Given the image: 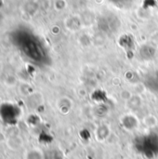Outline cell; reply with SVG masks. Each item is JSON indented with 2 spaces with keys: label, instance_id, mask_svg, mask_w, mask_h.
<instances>
[{
  "label": "cell",
  "instance_id": "obj_1",
  "mask_svg": "<svg viewBox=\"0 0 158 159\" xmlns=\"http://www.w3.org/2000/svg\"><path fill=\"white\" fill-rule=\"evenodd\" d=\"M13 44L21 54L34 63L44 64L47 60V54L41 42L32 34L26 31H18L12 35Z\"/></svg>",
  "mask_w": 158,
  "mask_h": 159
},
{
  "label": "cell",
  "instance_id": "obj_2",
  "mask_svg": "<svg viewBox=\"0 0 158 159\" xmlns=\"http://www.w3.org/2000/svg\"><path fill=\"white\" fill-rule=\"evenodd\" d=\"M135 150L148 159L158 157V133L148 132L138 136L134 140Z\"/></svg>",
  "mask_w": 158,
  "mask_h": 159
},
{
  "label": "cell",
  "instance_id": "obj_3",
  "mask_svg": "<svg viewBox=\"0 0 158 159\" xmlns=\"http://www.w3.org/2000/svg\"><path fill=\"white\" fill-rule=\"evenodd\" d=\"M20 116V108L13 102H4L0 105V117L9 125H14L18 122Z\"/></svg>",
  "mask_w": 158,
  "mask_h": 159
},
{
  "label": "cell",
  "instance_id": "obj_4",
  "mask_svg": "<svg viewBox=\"0 0 158 159\" xmlns=\"http://www.w3.org/2000/svg\"><path fill=\"white\" fill-rule=\"evenodd\" d=\"M145 84L149 89L154 92H158V72H155L148 75L145 79Z\"/></svg>",
  "mask_w": 158,
  "mask_h": 159
},
{
  "label": "cell",
  "instance_id": "obj_5",
  "mask_svg": "<svg viewBox=\"0 0 158 159\" xmlns=\"http://www.w3.org/2000/svg\"><path fill=\"white\" fill-rule=\"evenodd\" d=\"M140 53L143 60H152L156 55V49L151 46H144L141 48Z\"/></svg>",
  "mask_w": 158,
  "mask_h": 159
},
{
  "label": "cell",
  "instance_id": "obj_6",
  "mask_svg": "<svg viewBox=\"0 0 158 159\" xmlns=\"http://www.w3.org/2000/svg\"><path fill=\"white\" fill-rule=\"evenodd\" d=\"M122 123H123V126L129 130H131V129H135L137 127V125H138L137 119L133 116H130V115L124 116V118L122 120Z\"/></svg>",
  "mask_w": 158,
  "mask_h": 159
},
{
  "label": "cell",
  "instance_id": "obj_7",
  "mask_svg": "<svg viewBox=\"0 0 158 159\" xmlns=\"http://www.w3.org/2000/svg\"><path fill=\"white\" fill-rule=\"evenodd\" d=\"M24 159H44V155L38 149H31L25 153Z\"/></svg>",
  "mask_w": 158,
  "mask_h": 159
},
{
  "label": "cell",
  "instance_id": "obj_8",
  "mask_svg": "<svg viewBox=\"0 0 158 159\" xmlns=\"http://www.w3.org/2000/svg\"><path fill=\"white\" fill-rule=\"evenodd\" d=\"M2 21H3V15L0 13V24L2 23Z\"/></svg>",
  "mask_w": 158,
  "mask_h": 159
}]
</instances>
